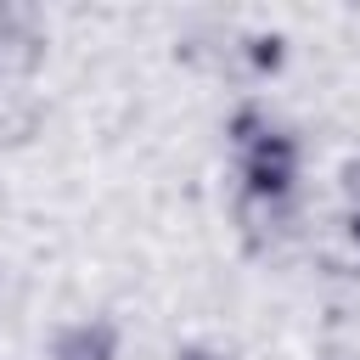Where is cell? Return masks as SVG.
<instances>
[{
    "mask_svg": "<svg viewBox=\"0 0 360 360\" xmlns=\"http://www.w3.org/2000/svg\"><path fill=\"white\" fill-rule=\"evenodd\" d=\"M225 146L236 158V197L292 202L304 180V141L270 118L264 101H236L225 118Z\"/></svg>",
    "mask_w": 360,
    "mask_h": 360,
    "instance_id": "cell-1",
    "label": "cell"
},
{
    "mask_svg": "<svg viewBox=\"0 0 360 360\" xmlns=\"http://www.w3.org/2000/svg\"><path fill=\"white\" fill-rule=\"evenodd\" d=\"M51 56V28L34 0H0V90H28Z\"/></svg>",
    "mask_w": 360,
    "mask_h": 360,
    "instance_id": "cell-2",
    "label": "cell"
},
{
    "mask_svg": "<svg viewBox=\"0 0 360 360\" xmlns=\"http://www.w3.org/2000/svg\"><path fill=\"white\" fill-rule=\"evenodd\" d=\"M236 236L253 259H276L287 253V242L298 236V197L292 202H264V197H236Z\"/></svg>",
    "mask_w": 360,
    "mask_h": 360,
    "instance_id": "cell-3",
    "label": "cell"
},
{
    "mask_svg": "<svg viewBox=\"0 0 360 360\" xmlns=\"http://www.w3.org/2000/svg\"><path fill=\"white\" fill-rule=\"evenodd\" d=\"M219 68H231L236 79L259 84V79H276L287 68V34L276 28H253V34H225L219 45Z\"/></svg>",
    "mask_w": 360,
    "mask_h": 360,
    "instance_id": "cell-4",
    "label": "cell"
},
{
    "mask_svg": "<svg viewBox=\"0 0 360 360\" xmlns=\"http://www.w3.org/2000/svg\"><path fill=\"white\" fill-rule=\"evenodd\" d=\"M118 354H124V332L112 315H79L56 326V338L45 343V360H118Z\"/></svg>",
    "mask_w": 360,
    "mask_h": 360,
    "instance_id": "cell-5",
    "label": "cell"
},
{
    "mask_svg": "<svg viewBox=\"0 0 360 360\" xmlns=\"http://www.w3.org/2000/svg\"><path fill=\"white\" fill-rule=\"evenodd\" d=\"M321 259L332 276H360V214L354 208H338L321 231Z\"/></svg>",
    "mask_w": 360,
    "mask_h": 360,
    "instance_id": "cell-6",
    "label": "cell"
},
{
    "mask_svg": "<svg viewBox=\"0 0 360 360\" xmlns=\"http://www.w3.org/2000/svg\"><path fill=\"white\" fill-rule=\"evenodd\" d=\"M338 197H343V208H354V214H360V152L338 169Z\"/></svg>",
    "mask_w": 360,
    "mask_h": 360,
    "instance_id": "cell-7",
    "label": "cell"
},
{
    "mask_svg": "<svg viewBox=\"0 0 360 360\" xmlns=\"http://www.w3.org/2000/svg\"><path fill=\"white\" fill-rule=\"evenodd\" d=\"M174 360H231V349H219V343H180Z\"/></svg>",
    "mask_w": 360,
    "mask_h": 360,
    "instance_id": "cell-8",
    "label": "cell"
}]
</instances>
